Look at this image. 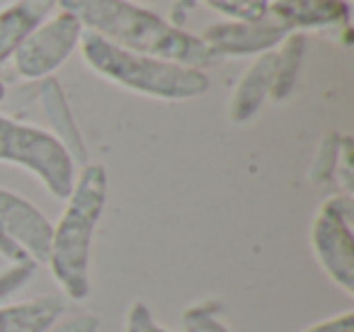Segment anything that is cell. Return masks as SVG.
Masks as SVG:
<instances>
[{"mask_svg": "<svg viewBox=\"0 0 354 332\" xmlns=\"http://www.w3.org/2000/svg\"><path fill=\"white\" fill-rule=\"evenodd\" d=\"M59 6L61 10L73 12L83 30L127 51L202 71L218 61L199 37L129 0H59Z\"/></svg>", "mask_w": 354, "mask_h": 332, "instance_id": "1", "label": "cell"}, {"mask_svg": "<svg viewBox=\"0 0 354 332\" xmlns=\"http://www.w3.org/2000/svg\"><path fill=\"white\" fill-rule=\"evenodd\" d=\"M107 204V170L97 163H85L75 175L73 190L66 196V209L51 228L46 264L64 293L73 301L90 296V248L95 228Z\"/></svg>", "mask_w": 354, "mask_h": 332, "instance_id": "2", "label": "cell"}, {"mask_svg": "<svg viewBox=\"0 0 354 332\" xmlns=\"http://www.w3.org/2000/svg\"><path fill=\"white\" fill-rule=\"evenodd\" d=\"M78 46L90 71L129 93L165 102H183L209 90V75L202 68L127 51L95 32L83 30Z\"/></svg>", "mask_w": 354, "mask_h": 332, "instance_id": "3", "label": "cell"}, {"mask_svg": "<svg viewBox=\"0 0 354 332\" xmlns=\"http://www.w3.org/2000/svg\"><path fill=\"white\" fill-rule=\"evenodd\" d=\"M0 163L25 167L51 196L66 199L75 182V163L49 131L0 114Z\"/></svg>", "mask_w": 354, "mask_h": 332, "instance_id": "4", "label": "cell"}, {"mask_svg": "<svg viewBox=\"0 0 354 332\" xmlns=\"http://www.w3.org/2000/svg\"><path fill=\"white\" fill-rule=\"evenodd\" d=\"M354 204L352 196L335 194L318 206L310 223V250L325 277L347 296L354 293Z\"/></svg>", "mask_w": 354, "mask_h": 332, "instance_id": "5", "label": "cell"}, {"mask_svg": "<svg viewBox=\"0 0 354 332\" xmlns=\"http://www.w3.org/2000/svg\"><path fill=\"white\" fill-rule=\"evenodd\" d=\"M80 37H83V25L73 12L61 10L49 15L27 35V39L12 54L15 73L25 80L51 78L54 71L78 49Z\"/></svg>", "mask_w": 354, "mask_h": 332, "instance_id": "6", "label": "cell"}, {"mask_svg": "<svg viewBox=\"0 0 354 332\" xmlns=\"http://www.w3.org/2000/svg\"><path fill=\"white\" fill-rule=\"evenodd\" d=\"M286 35H289L286 27H281L274 17L265 15L257 22L226 20L209 25L199 35V39L216 59H223V56H260L277 49Z\"/></svg>", "mask_w": 354, "mask_h": 332, "instance_id": "7", "label": "cell"}, {"mask_svg": "<svg viewBox=\"0 0 354 332\" xmlns=\"http://www.w3.org/2000/svg\"><path fill=\"white\" fill-rule=\"evenodd\" d=\"M51 228L54 223L32 201L15 192L0 190V233L17 240L37 264L49 257Z\"/></svg>", "mask_w": 354, "mask_h": 332, "instance_id": "8", "label": "cell"}, {"mask_svg": "<svg viewBox=\"0 0 354 332\" xmlns=\"http://www.w3.org/2000/svg\"><path fill=\"white\" fill-rule=\"evenodd\" d=\"M267 15L274 17L289 32L304 30H347V0H270Z\"/></svg>", "mask_w": 354, "mask_h": 332, "instance_id": "9", "label": "cell"}, {"mask_svg": "<svg viewBox=\"0 0 354 332\" xmlns=\"http://www.w3.org/2000/svg\"><path fill=\"white\" fill-rule=\"evenodd\" d=\"M277 71V51H265L255 59V64L243 73L228 100V119L233 124H245L262 109L265 100L272 93Z\"/></svg>", "mask_w": 354, "mask_h": 332, "instance_id": "10", "label": "cell"}, {"mask_svg": "<svg viewBox=\"0 0 354 332\" xmlns=\"http://www.w3.org/2000/svg\"><path fill=\"white\" fill-rule=\"evenodd\" d=\"M39 104L44 109L46 119H49V133L66 148V153L73 158L75 165H85L88 163V151H85L83 133H80L78 124H75L64 88H61V83L54 75L39 80Z\"/></svg>", "mask_w": 354, "mask_h": 332, "instance_id": "11", "label": "cell"}, {"mask_svg": "<svg viewBox=\"0 0 354 332\" xmlns=\"http://www.w3.org/2000/svg\"><path fill=\"white\" fill-rule=\"evenodd\" d=\"M59 0H15L0 10V66L17 51L37 25L51 15Z\"/></svg>", "mask_w": 354, "mask_h": 332, "instance_id": "12", "label": "cell"}, {"mask_svg": "<svg viewBox=\"0 0 354 332\" xmlns=\"http://www.w3.org/2000/svg\"><path fill=\"white\" fill-rule=\"evenodd\" d=\"M64 313L66 301L56 293L0 306V332H46Z\"/></svg>", "mask_w": 354, "mask_h": 332, "instance_id": "13", "label": "cell"}, {"mask_svg": "<svg viewBox=\"0 0 354 332\" xmlns=\"http://www.w3.org/2000/svg\"><path fill=\"white\" fill-rule=\"evenodd\" d=\"M277 71H274V83H272L270 100L274 102H284L291 98L296 90L301 73V64H304L306 54V35L304 32H289L277 46Z\"/></svg>", "mask_w": 354, "mask_h": 332, "instance_id": "14", "label": "cell"}, {"mask_svg": "<svg viewBox=\"0 0 354 332\" xmlns=\"http://www.w3.org/2000/svg\"><path fill=\"white\" fill-rule=\"evenodd\" d=\"M197 6L212 8V10L221 12V15H226L233 22H257L267 15L270 0H175L167 22L180 27Z\"/></svg>", "mask_w": 354, "mask_h": 332, "instance_id": "15", "label": "cell"}, {"mask_svg": "<svg viewBox=\"0 0 354 332\" xmlns=\"http://www.w3.org/2000/svg\"><path fill=\"white\" fill-rule=\"evenodd\" d=\"M339 148H342V133H325L318 143V151L315 158L310 163L308 170V180L315 185H325L335 177L337 170V160H339Z\"/></svg>", "mask_w": 354, "mask_h": 332, "instance_id": "16", "label": "cell"}, {"mask_svg": "<svg viewBox=\"0 0 354 332\" xmlns=\"http://www.w3.org/2000/svg\"><path fill=\"white\" fill-rule=\"evenodd\" d=\"M183 332H231V330L218 320V303L202 301L185 308Z\"/></svg>", "mask_w": 354, "mask_h": 332, "instance_id": "17", "label": "cell"}, {"mask_svg": "<svg viewBox=\"0 0 354 332\" xmlns=\"http://www.w3.org/2000/svg\"><path fill=\"white\" fill-rule=\"evenodd\" d=\"M37 262H20L10 264L8 269L0 272V306H6V298L12 296L15 291H20L25 284H30V279L35 277Z\"/></svg>", "mask_w": 354, "mask_h": 332, "instance_id": "18", "label": "cell"}, {"mask_svg": "<svg viewBox=\"0 0 354 332\" xmlns=\"http://www.w3.org/2000/svg\"><path fill=\"white\" fill-rule=\"evenodd\" d=\"M124 332H170L162 327L160 322L153 317L151 308L143 301H133L127 311V320H124Z\"/></svg>", "mask_w": 354, "mask_h": 332, "instance_id": "19", "label": "cell"}, {"mask_svg": "<svg viewBox=\"0 0 354 332\" xmlns=\"http://www.w3.org/2000/svg\"><path fill=\"white\" fill-rule=\"evenodd\" d=\"M337 185L342 187L344 196H352L354 190V167H352V138L342 136V148H339V160H337V170H335V177Z\"/></svg>", "mask_w": 354, "mask_h": 332, "instance_id": "20", "label": "cell"}, {"mask_svg": "<svg viewBox=\"0 0 354 332\" xmlns=\"http://www.w3.org/2000/svg\"><path fill=\"white\" fill-rule=\"evenodd\" d=\"M102 320L95 313H83V315L66 317V320H56L46 332H97Z\"/></svg>", "mask_w": 354, "mask_h": 332, "instance_id": "21", "label": "cell"}, {"mask_svg": "<svg viewBox=\"0 0 354 332\" xmlns=\"http://www.w3.org/2000/svg\"><path fill=\"white\" fill-rule=\"evenodd\" d=\"M301 332H354V313L344 311L339 315L325 317V320L313 322V325H308Z\"/></svg>", "mask_w": 354, "mask_h": 332, "instance_id": "22", "label": "cell"}, {"mask_svg": "<svg viewBox=\"0 0 354 332\" xmlns=\"http://www.w3.org/2000/svg\"><path fill=\"white\" fill-rule=\"evenodd\" d=\"M0 257H6L10 264H20V262H35V259L27 255V250L22 248L17 240H12L10 235L0 233Z\"/></svg>", "mask_w": 354, "mask_h": 332, "instance_id": "23", "label": "cell"}, {"mask_svg": "<svg viewBox=\"0 0 354 332\" xmlns=\"http://www.w3.org/2000/svg\"><path fill=\"white\" fill-rule=\"evenodd\" d=\"M6 102V83H3V80H0V104Z\"/></svg>", "mask_w": 354, "mask_h": 332, "instance_id": "24", "label": "cell"}]
</instances>
